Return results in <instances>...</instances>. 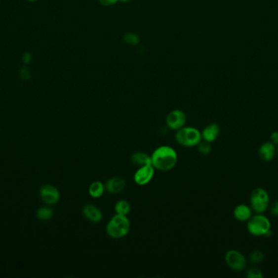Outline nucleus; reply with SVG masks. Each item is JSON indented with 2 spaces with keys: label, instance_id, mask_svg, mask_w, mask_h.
<instances>
[{
  "label": "nucleus",
  "instance_id": "f03ea898",
  "mask_svg": "<svg viewBox=\"0 0 278 278\" xmlns=\"http://www.w3.org/2000/svg\"><path fill=\"white\" fill-rule=\"evenodd\" d=\"M130 230V221L126 216L116 214L108 221L106 226V232L113 239L124 237Z\"/></svg>",
  "mask_w": 278,
  "mask_h": 278
},
{
  "label": "nucleus",
  "instance_id": "dca6fc26",
  "mask_svg": "<svg viewBox=\"0 0 278 278\" xmlns=\"http://www.w3.org/2000/svg\"><path fill=\"white\" fill-rule=\"evenodd\" d=\"M105 192V185L100 181H94L90 184L88 188V192L93 198H99L104 195Z\"/></svg>",
  "mask_w": 278,
  "mask_h": 278
},
{
  "label": "nucleus",
  "instance_id": "f257e3e1",
  "mask_svg": "<svg viewBox=\"0 0 278 278\" xmlns=\"http://www.w3.org/2000/svg\"><path fill=\"white\" fill-rule=\"evenodd\" d=\"M151 157L152 167L161 172H168L173 169L178 161L177 151L169 145L157 147Z\"/></svg>",
  "mask_w": 278,
  "mask_h": 278
},
{
  "label": "nucleus",
  "instance_id": "6e6552de",
  "mask_svg": "<svg viewBox=\"0 0 278 278\" xmlns=\"http://www.w3.org/2000/svg\"><path fill=\"white\" fill-rule=\"evenodd\" d=\"M186 115L181 109H173L166 117V124L172 131H178L186 125Z\"/></svg>",
  "mask_w": 278,
  "mask_h": 278
},
{
  "label": "nucleus",
  "instance_id": "9b49d317",
  "mask_svg": "<svg viewBox=\"0 0 278 278\" xmlns=\"http://www.w3.org/2000/svg\"><path fill=\"white\" fill-rule=\"evenodd\" d=\"M105 190L110 194H118L124 190L126 183L121 177H112L105 183Z\"/></svg>",
  "mask_w": 278,
  "mask_h": 278
},
{
  "label": "nucleus",
  "instance_id": "39448f33",
  "mask_svg": "<svg viewBox=\"0 0 278 278\" xmlns=\"http://www.w3.org/2000/svg\"><path fill=\"white\" fill-rule=\"evenodd\" d=\"M270 197L265 188H256L252 191L250 197L251 209L255 214H264L269 208Z\"/></svg>",
  "mask_w": 278,
  "mask_h": 278
},
{
  "label": "nucleus",
  "instance_id": "a878e982",
  "mask_svg": "<svg viewBox=\"0 0 278 278\" xmlns=\"http://www.w3.org/2000/svg\"><path fill=\"white\" fill-rule=\"evenodd\" d=\"M119 1L122 2H129V0H119Z\"/></svg>",
  "mask_w": 278,
  "mask_h": 278
},
{
  "label": "nucleus",
  "instance_id": "2eb2a0df",
  "mask_svg": "<svg viewBox=\"0 0 278 278\" xmlns=\"http://www.w3.org/2000/svg\"><path fill=\"white\" fill-rule=\"evenodd\" d=\"M130 161L134 166L140 167L146 165H152V157L142 151H137L132 153Z\"/></svg>",
  "mask_w": 278,
  "mask_h": 278
},
{
  "label": "nucleus",
  "instance_id": "20e7f679",
  "mask_svg": "<svg viewBox=\"0 0 278 278\" xmlns=\"http://www.w3.org/2000/svg\"><path fill=\"white\" fill-rule=\"evenodd\" d=\"M175 139L180 145L191 148L198 145L199 143L202 140V136L201 132L197 128L193 127H183L177 131V133L175 135Z\"/></svg>",
  "mask_w": 278,
  "mask_h": 278
},
{
  "label": "nucleus",
  "instance_id": "4be33fe9",
  "mask_svg": "<svg viewBox=\"0 0 278 278\" xmlns=\"http://www.w3.org/2000/svg\"><path fill=\"white\" fill-rule=\"evenodd\" d=\"M246 277L248 278H263L264 275L260 269H258L256 267H251L247 269Z\"/></svg>",
  "mask_w": 278,
  "mask_h": 278
},
{
  "label": "nucleus",
  "instance_id": "7ed1b4c3",
  "mask_svg": "<svg viewBox=\"0 0 278 278\" xmlns=\"http://www.w3.org/2000/svg\"><path fill=\"white\" fill-rule=\"evenodd\" d=\"M246 230L253 236H267L271 232V222L264 214H255L247 221Z\"/></svg>",
  "mask_w": 278,
  "mask_h": 278
},
{
  "label": "nucleus",
  "instance_id": "cd10ccee",
  "mask_svg": "<svg viewBox=\"0 0 278 278\" xmlns=\"http://www.w3.org/2000/svg\"><path fill=\"white\" fill-rule=\"evenodd\" d=\"M277 153H278V147H277Z\"/></svg>",
  "mask_w": 278,
  "mask_h": 278
},
{
  "label": "nucleus",
  "instance_id": "ddd939ff",
  "mask_svg": "<svg viewBox=\"0 0 278 278\" xmlns=\"http://www.w3.org/2000/svg\"><path fill=\"white\" fill-rule=\"evenodd\" d=\"M220 133H221V128L218 124L211 123L203 128V130L201 132V136L202 140L212 143L218 138Z\"/></svg>",
  "mask_w": 278,
  "mask_h": 278
},
{
  "label": "nucleus",
  "instance_id": "9d476101",
  "mask_svg": "<svg viewBox=\"0 0 278 278\" xmlns=\"http://www.w3.org/2000/svg\"><path fill=\"white\" fill-rule=\"evenodd\" d=\"M82 215L85 220L90 222L97 224L103 220L101 210L94 204H86L82 207Z\"/></svg>",
  "mask_w": 278,
  "mask_h": 278
},
{
  "label": "nucleus",
  "instance_id": "f8f14e48",
  "mask_svg": "<svg viewBox=\"0 0 278 278\" xmlns=\"http://www.w3.org/2000/svg\"><path fill=\"white\" fill-rule=\"evenodd\" d=\"M277 148L275 144L271 141L265 142L260 145L258 150V154L261 160L264 162H270L276 155Z\"/></svg>",
  "mask_w": 278,
  "mask_h": 278
},
{
  "label": "nucleus",
  "instance_id": "1a4fd4ad",
  "mask_svg": "<svg viewBox=\"0 0 278 278\" xmlns=\"http://www.w3.org/2000/svg\"><path fill=\"white\" fill-rule=\"evenodd\" d=\"M155 168L152 165H146L138 167L133 175V181L139 186L147 185L154 178Z\"/></svg>",
  "mask_w": 278,
  "mask_h": 278
},
{
  "label": "nucleus",
  "instance_id": "aec40b11",
  "mask_svg": "<svg viewBox=\"0 0 278 278\" xmlns=\"http://www.w3.org/2000/svg\"><path fill=\"white\" fill-rule=\"evenodd\" d=\"M211 143L209 142L205 141H201L199 143L198 145V151L199 153H201L202 155H208L210 154V153L212 152V146H211Z\"/></svg>",
  "mask_w": 278,
  "mask_h": 278
},
{
  "label": "nucleus",
  "instance_id": "5701e85b",
  "mask_svg": "<svg viewBox=\"0 0 278 278\" xmlns=\"http://www.w3.org/2000/svg\"><path fill=\"white\" fill-rule=\"evenodd\" d=\"M100 4L104 7H110L113 5H115L118 3L119 0H99Z\"/></svg>",
  "mask_w": 278,
  "mask_h": 278
},
{
  "label": "nucleus",
  "instance_id": "393cba45",
  "mask_svg": "<svg viewBox=\"0 0 278 278\" xmlns=\"http://www.w3.org/2000/svg\"><path fill=\"white\" fill-rule=\"evenodd\" d=\"M270 141L275 145H278V132H272L270 135Z\"/></svg>",
  "mask_w": 278,
  "mask_h": 278
},
{
  "label": "nucleus",
  "instance_id": "a211bd4d",
  "mask_svg": "<svg viewBox=\"0 0 278 278\" xmlns=\"http://www.w3.org/2000/svg\"><path fill=\"white\" fill-rule=\"evenodd\" d=\"M114 210H115L116 214L127 216L131 211V206L126 200H119L116 203Z\"/></svg>",
  "mask_w": 278,
  "mask_h": 278
},
{
  "label": "nucleus",
  "instance_id": "423d86ee",
  "mask_svg": "<svg viewBox=\"0 0 278 278\" xmlns=\"http://www.w3.org/2000/svg\"><path fill=\"white\" fill-rule=\"evenodd\" d=\"M225 261L234 271H242L246 269L247 260L242 253L237 250H228L225 253Z\"/></svg>",
  "mask_w": 278,
  "mask_h": 278
},
{
  "label": "nucleus",
  "instance_id": "f3484780",
  "mask_svg": "<svg viewBox=\"0 0 278 278\" xmlns=\"http://www.w3.org/2000/svg\"><path fill=\"white\" fill-rule=\"evenodd\" d=\"M54 215L53 209L47 206H41L36 211V217L40 221H48Z\"/></svg>",
  "mask_w": 278,
  "mask_h": 278
},
{
  "label": "nucleus",
  "instance_id": "412c9836",
  "mask_svg": "<svg viewBox=\"0 0 278 278\" xmlns=\"http://www.w3.org/2000/svg\"><path fill=\"white\" fill-rule=\"evenodd\" d=\"M124 41L130 45H137L140 42V38L135 33H126L124 34Z\"/></svg>",
  "mask_w": 278,
  "mask_h": 278
},
{
  "label": "nucleus",
  "instance_id": "0eeeda50",
  "mask_svg": "<svg viewBox=\"0 0 278 278\" xmlns=\"http://www.w3.org/2000/svg\"><path fill=\"white\" fill-rule=\"evenodd\" d=\"M40 196L45 204L52 206L57 203L60 199V191L52 185H44L40 189Z\"/></svg>",
  "mask_w": 278,
  "mask_h": 278
},
{
  "label": "nucleus",
  "instance_id": "bb28decb",
  "mask_svg": "<svg viewBox=\"0 0 278 278\" xmlns=\"http://www.w3.org/2000/svg\"><path fill=\"white\" fill-rule=\"evenodd\" d=\"M28 1H30V2H35V1H37V0H28Z\"/></svg>",
  "mask_w": 278,
  "mask_h": 278
},
{
  "label": "nucleus",
  "instance_id": "6ab92c4d",
  "mask_svg": "<svg viewBox=\"0 0 278 278\" xmlns=\"http://www.w3.org/2000/svg\"><path fill=\"white\" fill-rule=\"evenodd\" d=\"M265 260V254L261 250H255L249 255V260L252 264H260Z\"/></svg>",
  "mask_w": 278,
  "mask_h": 278
},
{
  "label": "nucleus",
  "instance_id": "b1692460",
  "mask_svg": "<svg viewBox=\"0 0 278 278\" xmlns=\"http://www.w3.org/2000/svg\"><path fill=\"white\" fill-rule=\"evenodd\" d=\"M270 213L272 216H278V201H275L270 206Z\"/></svg>",
  "mask_w": 278,
  "mask_h": 278
},
{
  "label": "nucleus",
  "instance_id": "4468645a",
  "mask_svg": "<svg viewBox=\"0 0 278 278\" xmlns=\"http://www.w3.org/2000/svg\"><path fill=\"white\" fill-rule=\"evenodd\" d=\"M252 209L246 204H239L234 210L235 218L240 222H247L252 216Z\"/></svg>",
  "mask_w": 278,
  "mask_h": 278
}]
</instances>
